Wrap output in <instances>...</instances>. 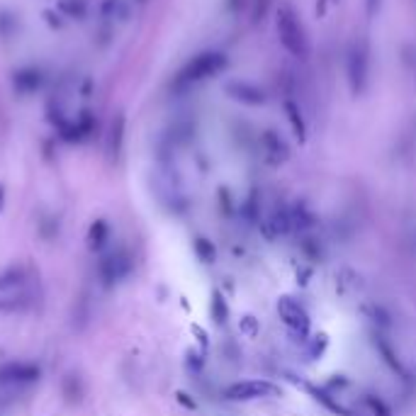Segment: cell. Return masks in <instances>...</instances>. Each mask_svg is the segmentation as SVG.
<instances>
[{"mask_svg": "<svg viewBox=\"0 0 416 416\" xmlns=\"http://www.w3.org/2000/svg\"><path fill=\"white\" fill-rule=\"evenodd\" d=\"M363 314L365 319H370L372 324H377V329H390L392 327V317L382 304L377 302H365L363 304Z\"/></svg>", "mask_w": 416, "mask_h": 416, "instance_id": "10", "label": "cell"}, {"mask_svg": "<svg viewBox=\"0 0 416 416\" xmlns=\"http://www.w3.org/2000/svg\"><path fill=\"white\" fill-rule=\"evenodd\" d=\"M134 270V258L127 248H114V251L100 253L98 263H95V272L103 288H114L122 280H127Z\"/></svg>", "mask_w": 416, "mask_h": 416, "instance_id": "1", "label": "cell"}, {"mask_svg": "<svg viewBox=\"0 0 416 416\" xmlns=\"http://www.w3.org/2000/svg\"><path fill=\"white\" fill-rule=\"evenodd\" d=\"M175 399H178L183 406H188V409H198V404H195V401L190 399V395H185V392H178V395H175Z\"/></svg>", "mask_w": 416, "mask_h": 416, "instance_id": "18", "label": "cell"}, {"mask_svg": "<svg viewBox=\"0 0 416 416\" xmlns=\"http://www.w3.org/2000/svg\"><path fill=\"white\" fill-rule=\"evenodd\" d=\"M372 346H375V351L380 353L382 361H385V365L390 367L392 372H397L401 380H409V372H406L404 363H401L399 356H397V351H395V346H392L390 338L382 336L380 331H372Z\"/></svg>", "mask_w": 416, "mask_h": 416, "instance_id": "6", "label": "cell"}, {"mask_svg": "<svg viewBox=\"0 0 416 416\" xmlns=\"http://www.w3.org/2000/svg\"><path fill=\"white\" fill-rule=\"evenodd\" d=\"M30 307V293L25 288L0 295V314H17Z\"/></svg>", "mask_w": 416, "mask_h": 416, "instance_id": "7", "label": "cell"}, {"mask_svg": "<svg viewBox=\"0 0 416 416\" xmlns=\"http://www.w3.org/2000/svg\"><path fill=\"white\" fill-rule=\"evenodd\" d=\"M27 283V268L25 266H10L0 272V295L12 293V290L25 288Z\"/></svg>", "mask_w": 416, "mask_h": 416, "instance_id": "8", "label": "cell"}, {"mask_svg": "<svg viewBox=\"0 0 416 416\" xmlns=\"http://www.w3.org/2000/svg\"><path fill=\"white\" fill-rule=\"evenodd\" d=\"M239 329H241L243 333H246L248 338H256V333H258V322H256V317H243L241 322H239Z\"/></svg>", "mask_w": 416, "mask_h": 416, "instance_id": "17", "label": "cell"}, {"mask_svg": "<svg viewBox=\"0 0 416 416\" xmlns=\"http://www.w3.org/2000/svg\"><path fill=\"white\" fill-rule=\"evenodd\" d=\"M193 246H195V256H198L202 263H207V266H209V263L217 261V248H214V243L209 241V239L198 236V239H195Z\"/></svg>", "mask_w": 416, "mask_h": 416, "instance_id": "12", "label": "cell"}, {"mask_svg": "<svg viewBox=\"0 0 416 416\" xmlns=\"http://www.w3.org/2000/svg\"><path fill=\"white\" fill-rule=\"evenodd\" d=\"M107 241H110V227H107V222H105V219H98V222H95L93 227H90V232H88V246H90V251L100 253L105 246H107Z\"/></svg>", "mask_w": 416, "mask_h": 416, "instance_id": "9", "label": "cell"}, {"mask_svg": "<svg viewBox=\"0 0 416 416\" xmlns=\"http://www.w3.org/2000/svg\"><path fill=\"white\" fill-rule=\"evenodd\" d=\"M277 314L288 327L290 336L297 338V341H307L309 331H312V319H309V312L300 300H295L293 295H283L277 300Z\"/></svg>", "mask_w": 416, "mask_h": 416, "instance_id": "2", "label": "cell"}, {"mask_svg": "<svg viewBox=\"0 0 416 416\" xmlns=\"http://www.w3.org/2000/svg\"><path fill=\"white\" fill-rule=\"evenodd\" d=\"M288 380L290 382H295L297 387H302L307 395H312V399L314 401H319V404L324 406V409H329L331 414H336V416H351V411L346 409V406L341 404V401L336 399L333 395H329L324 387H317V385H312V382H304V380H297L295 375H288Z\"/></svg>", "mask_w": 416, "mask_h": 416, "instance_id": "5", "label": "cell"}, {"mask_svg": "<svg viewBox=\"0 0 416 416\" xmlns=\"http://www.w3.org/2000/svg\"><path fill=\"white\" fill-rule=\"evenodd\" d=\"M42 380V367L32 361H8L0 363V385L3 387H27Z\"/></svg>", "mask_w": 416, "mask_h": 416, "instance_id": "4", "label": "cell"}, {"mask_svg": "<svg viewBox=\"0 0 416 416\" xmlns=\"http://www.w3.org/2000/svg\"><path fill=\"white\" fill-rule=\"evenodd\" d=\"M209 312H212L214 324H219V327H224V324H227V319H229V304H227V300H224V295L219 293V290H214V293H212Z\"/></svg>", "mask_w": 416, "mask_h": 416, "instance_id": "11", "label": "cell"}, {"mask_svg": "<svg viewBox=\"0 0 416 416\" xmlns=\"http://www.w3.org/2000/svg\"><path fill=\"white\" fill-rule=\"evenodd\" d=\"M363 401H365V406L372 411V416H392L390 404H387L380 395H375V392H365V395H363Z\"/></svg>", "mask_w": 416, "mask_h": 416, "instance_id": "13", "label": "cell"}, {"mask_svg": "<svg viewBox=\"0 0 416 416\" xmlns=\"http://www.w3.org/2000/svg\"><path fill=\"white\" fill-rule=\"evenodd\" d=\"M300 246H302V253L309 258V261H319L322 258V248H319V241L312 236H304L302 241H300Z\"/></svg>", "mask_w": 416, "mask_h": 416, "instance_id": "15", "label": "cell"}, {"mask_svg": "<svg viewBox=\"0 0 416 416\" xmlns=\"http://www.w3.org/2000/svg\"><path fill=\"white\" fill-rule=\"evenodd\" d=\"M290 214H293V229H297V232H307V229L314 227V217L307 212L304 205H297L295 209H290Z\"/></svg>", "mask_w": 416, "mask_h": 416, "instance_id": "14", "label": "cell"}, {"mask_svg": "<svg viewBox=\"0 0 416 416\" xmlns=\"http://www.w3.org/2000/svg\"><path fill=\"white\" fill-rule=\"evenodd\" d=\"M307 341H309V348H307L309 358H322L324 348L329 346V338H327V333H319V336L307 338Z\"/></svg>", "mask_w": 416, "mask_h": 416, "instance_id": "16", "label": "cell"}, {"mask_svg": "<svg viewBox=\"0 0 416 416\" xmlns=\"http://www.w3.org/2000/svg\"><path fill=\"white\" fill-rule=\"evenodd\" d=\"M224 399L229 401H256L280 395V385L270 380H239L224 387Z\"/></svg>", "mask_w": 416, "mask_h": 416, "instance_id": "3", "label": "cell"}]
</instances>
